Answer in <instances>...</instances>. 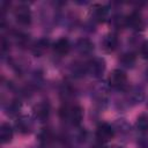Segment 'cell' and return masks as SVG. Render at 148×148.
Listing matches in <instances>:
<instances>
[{"mask_svg": "<svg viewBox=\"0 0 148 148\" xmlns=\"http://www.w3.org/2000/svg\"><path fill=\"white\" fill-rule=\"evenodd\" d=\"M60 113L62 114L64 119H67L74 126H79L82 121V118H83V110L80 105L66 106L65 109L61 110Z\"/></svg>", "mask_w": 148, "mask_h": 148, "instance_id": "obj_1", "label": "cell"}, {"mask_svg": "<svg viewBox=\"0 0 148 148\" xmlns=\"http://www.w3.org/2000/svg\"><path fill=\"white\" fill-rule=\"evenodd\" d=\"M14 17L16 20V22L20 25L27 27L31 23V12L29 9V7L24 3H21L18 6L15 7L14 9Z\"/></svg>", "mask_w": 148, "mask_h": 148, "instance_id": "obj_2", "label": "cell"}, {"mask_svg": "<svg viewBox=\"0 0 148 148\" xmlns=\"http://www.w3.org/2000/svg\"><path fill=\"white\" fill-rule=\"evenodd\" d=\"M105 71V61L102 58H92L86 65V72L94 77H101Z\"/></svg>", "mask_w": 148, "mask_h": 148, "instance_id": "obj_3", "label": "cell"}, {"mask_svg": "<svg viewBox=\"0 0 148 148\" xmlns=\"http://www.w3.org/2000/svg\"><path fill=\"white\" fill-rule=\"evenodd\" d=\"M109 84L114 89H124L127 87V76L120 69H113L109 75Z\"/></svg>", "mask_w": 148, "mask_h": 148, "instance_id": "obj_4", "label": "cell"}, {"mask_svg": "<svg viewBox=\"0 0 148 148\" xmlns=\"http://www.w3.org/2000/svg\"><path fill=\"white\" fill-rule=\"evenodd\" d=\"M114 128L113 126H111L108 123H102L97 126L96 128V138L98 140V142H109L113 139L114 136Z\"/></svg>", "mask_w": 148, "mask_h": 148, "instance_id": "obj_5", "label": "cell"}, {"mask_svg": "<svg viewBox=\"0 0 148 148\" xmlns=\"http://www.w3.org/2000/svg\"><path fill=\"white\" fill-rule=\"evenodd\" d=\"M32 111H34L35 118L38 119V120H40V121H43V120H46L49 118V114H50V105H49L47 102L42 101V102L37 103L34 106Z\"/></svg>", "mask_w": 148, "mask_h": 148, "instance_id": "obj_6", "label": "cell"}, {"mask_svg": "<svg viewBox=\"0 0 148 148\" xmlns=\"http://www.w3.org/2000/svg\"><path fill=\"white\" fill-rule=\"evenodd\" d=\"M15 126H16V128H17V131L20 133L28 134L34 130V121H32V119L30 117L22 116L16 120Z\"/></svg>", "mask_w": 148, "mask_h": 148, "instance_id": "obj_7", "label": "cell"}, {"mask_svg": "<svg viewBox=\"0 0 148 148\" xmlns=\"http://www.w3.org/2000/svg\"><path fill=\"white\" fill-rule=\"evenodd\" d=\"M125 24L133 30H141L143 28V20L139 13L133 12L125 17Z\"/></svg>", "mask_w": 148, "mask_h": 148, "instance_id": "obj_8", "label": "cell"}, {"mask_svg": "<svg viewBox=\"0 0 148 148\" xmlns=\"http://www.w3.org/2000/svg\"><path fill=\"white\" fill-rule=\"evenodd\" d=\"M102 44V49L106 52H112L117 49L118 46V37L113 34H109V35H105L101 42Z\"/></svg>", "mask_w": 148, "mask_h": 148, "instance_id": "obj_9", "label": "cell"}, {"mask_svg": "<svg viewBox=\"0 0 148 148\" xmlns=\"http://www.w3.org/2000/svg\"><path fill=\"white\" fill-rule=\"evenodd\" d=\"M90 13H91V16H92L94 21L102 22L108 17L109 9H108L106 6H103V5H94L91 7V12Z\"/></svg>", "mask_w": 148, "mask_h": 148, "instance_id": "obj_10", "label": "cell"}, {"mask_svg": "<svg viewBox=\"0 0 148 148\" xmlns=\"http://www.w3.org/2000/svg\"><path fill=\"white\" fill-rule=\"evenodd\" d=\"M71 50V44L67 38H59L54 44H53V51L58 56L62 57L66 56Z\"/></svg>", "mask_w": 148, "mask_h": 148, "instance_id": "obj_11", "label": "cell"}, {"mask_svg": "<svg viewBox=\"0 0 148 148\" xmlns=\"http://www.w3.org/2000/svg\"><path fill=\"white\" fill-rule=\"evenodd\" d=\"M75 47H76V51L80 54H83V56H88V54H90L94 51V44L88 38H81V39H79L76 42Z\"/></svg>", "mask_w": 148, "mask_h": 148, "instance_id": "obj_12", "label": "cell"}, {"mask_svg": "<svg viewBox=\"0 0 148 148\" xmlns=\"http://www.w3.org/2000/svg\"><path fill=\"white\" fill-rule=\"evenodd\" d=\"M49 46H50V40L47 39V38H40V39H38L35 44H34V46H32V52H34V54L35 56H43L46 51H47V49H49Z\"/></svg>", "mask_w": 148, "mask_h": 148, "instance_id": "obj_13", "label": "cell"}, {"mask_svg": "<svg viewBox=\"0 0 148 148\" xmlns=\"http://www.w3.org/2000/svg\"><path fill=\"white\" fill-rule=\"evenodd\" d=\"M13 139V128L8 123H2L0 126V140L2 143H9Z\"/></svg>", "mask_w": 148, "mask_h": 148, "instance_id": "obj_14", "label": "cell"}, {"mask_svg": "<svg viewBox=\"0 0 148 148\" xmlns=\"http://www.w3.org/2000/svg\"><path fill=\"white\" fill-rule=\"evenodd\" d=\"M143 90L139 87H132L128 89V92H127V99L131 101L133 104H136V103H140L142 99H143Z\"/></svg>", "mask_w": 148, "mask_h": 148, "instance_id": "obj_15", "label": "cell"}, {"mask_svg": "<svg viewBox=\"0 0 148 148\" xmlns=\"http://www.w3.org/2000/svg\"><path fill=\"white\" fill-rule=\"evenodd\" d=\"M136 128L140 132H147L148 131V114L143 113L141 114L136 120Z\"/></svg>", "mask_w": 148, "mask_h": 148, "instance_id": "obj_16", "label": "cell"}, {"mask_svg": "<svg viewBox=\"0 0 148 148\" xmlns=\"http://www.w3.org/2000/svg\"><path fill=\"white\" fill-rule=\"evenodd\" d=\"M18 110H20V102H17L16 99H12L6 104V112L10 116L16 114Z\"/></svg>", "mask_w": 148, "mask_h": 148, "instance_id": "obj_17", "label": "cell"}, {"mask_svg": "<svg viewBox=\"0 0 148 148\" xmlns=\"http://www.w3.org/2000/svg\"><path fill=\"white\" fill-rule=\"evenodd\" d=\"M120 62L123 64V66L125 67H133L134 62H135V57L132 54V53H126V54H123V57L120 58Z\"/></svg>", "mask_w": 148, "mask_h": 148, "instance_id": "obj_18", "label": "cell"}, {"mask_svg": "<svg viewBox=\"0 0 148 148\" xmlns=\"http://www.w3.org/2000/svg\"><path fill=\"white\" fill-rule=\"evenodd\" d=\"M140 52L142 54L143 58L148 59V42H145L141 44V49H140Z\"/></svg>", "mask_w": 148, "mask_h": 148, "instance_id": "obj_19", "label": "cell"}, {"mask_svg": "<svg viewBox=\"0 0 148 148\" xmlns=\"http://www.w3.org/2000/svg\"><path fill=\"white\" fill-rule=\"evenodd\" d=\"M92 148H105V147L103 146V143H102V142H98V143L94 145V146H92Z\"/></svg>", "mask_w": 148, "mask_h": 148, "instance_id": "obj_20", "label": "cell"}]
</instances>
